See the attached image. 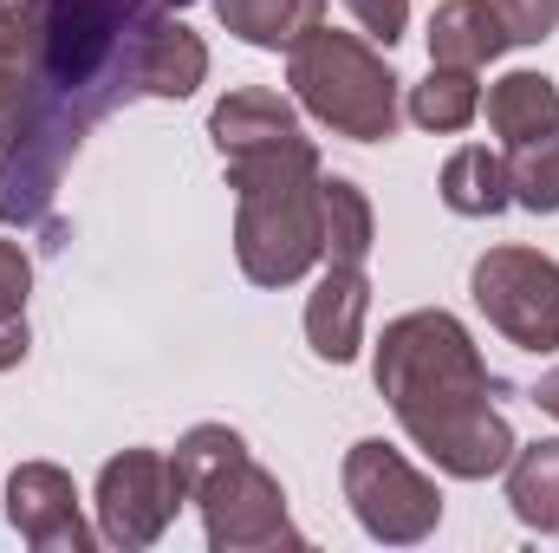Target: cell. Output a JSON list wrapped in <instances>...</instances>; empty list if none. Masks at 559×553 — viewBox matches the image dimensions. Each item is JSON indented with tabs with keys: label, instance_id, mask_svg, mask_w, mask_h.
Here are the masks:
<instances>
[{
	"label": "cell",
	"instance_id": "1",
	"mask_svg": "<svg viewBox=\"0 0 559 553\" xmlns=\"http://www.w3.org/2000/svg\"><path fill=\"white\" fill-rule=\"evenodd\" d=\"M202 79L209 46L163 0H0V215L46 228L92 125Z\"/></svg>",
	"mask_w": 559,
	"mask_h": 553
},
{
	"label": "cell",
	"instance_id": "2",
	"mask_svg": "<svg viewBox=\"0 0 559 553\" xmlns=\"http://www.w3.org/2000/svg\"><path fill=\"white\" fill-rule=\"evenodd\" d=\"M378 391L391 398V411L404 423V436L423 456L455 475V482H488L508 469L514 423L501 416L495 391L501 378L488 372V358L475 352L468 326L442 306H423L384 326L378 339Z\"/></svg>",
	"mask_w": 559,
	"mask_h": 553
},
{
	"label": "cell",
	"instance_id": "3",
	"mask_svg": "<svg viewBox=\"0 0 559 553\" xmlns=\"http://www.w3.org/2000/svg\"><path fill=\"white\" fill-rule=\"evenodd\" d=\"M319 150L312 138L274 143L254 156H228V183L241 196L235 209V261L254 286H293L319 255Z\"/></svg>",
	"mask_w": 559,
	"mask_h": 553
},
{
	"label": "cell",
	"instance_id": "4",
	"mask_svg": "<svg viewBox=\"0 0 559 553\" xmlns=\"http://www.w3.org/2000/svg\"><path fill=\"white\" fill-rule=\"evenodd\" d=\"M176 469L189 502L202 508V534L215 553H267V548H306V534L286 521V489L267 475L241 430L228 423H195L176 443Z\"/></svg>",
	"mask_w": 559,
	"mask_h": 553
},
{
	"label": "cell",
	"instance_id": "5",
	"mask_svg": "<svg viewBox=\"0 0 559 553\" xmlns=\"http://www.w3.org/2000/svg\"><path fill=\"white\" fill-rule=\"evenodd\" d=\"M286 85L293 98L332 131L352 143H384L397 131V72L384 66V52L358 33H332L312 26L293 52H286Z\"/></svg>",
	"mask_w": 559,
	"mask_h": 553
},
{
	"label": "cell",
	"instance_id": "6",
	"mask_svg": "<svg viewBox=\"0 0 559 553\" xmlns=\"http://www.w3.org/2000/svg\"><path fill=\"white\" fill-rule=\"evenodd\" d=\"M345 502H352L358 528L384 548H417L442 521V489L384 436H365L345 449Z\"/></svg>",
	"mask_w": 559,
	"mask_h": 553
},
{
	"label": "cell",
	"instance_id": "7",
	"mask_svg": "<svg viewBox=\"0 0 559 553\" xmlns=\"http://www.w3.org/2000/svg\"><path fill=\"white\" fill-rule=\"evenodd\" d=\"M488 326L521 352H559V261L534 248H488L468 274Z\"/></svg>",
	"mask_w": 559,
	"mask_h": 553
},
{
	"label": "cell",
	"instance_id": "8",
	"mask_svg": "<svg viewBox=\"0 0 559 553\" xmlns=\"http://www.w3.org/2000/svg\"><path fill=\"white\" fill-rule=\"evenodd\" d=\"M189 502L176 456L163 449H124L98 469V541L138 553L156 548L176 521V508Z\"/></svg>",
	"mask_w": 559,
	"mask_h": 553
},
{
	"label": "cell",
	"instance_id": "9",
	"mask_svg": "<svg viewBox=\"0 0 559 553\" xmlns=\"http://www.w3.org/2000/svg\"><path fill=\"white\" fill-rule=\"evenodd\" d=\"M7 521L33 553H92V528L79 508V489L59 462H20L7 475Z\"/></svg>",
	"mask_w": 559,
	"mask_h": 553
},
{
	"label": "cell",
	"instance_id": "10",
	"mask_svg": "<svg viewBox=\"0 0 559 553\" xmlns=\"http://www.w3.org/2000/svg\"><path fill=\"white\" fill-rule=\"evenodd\" d=\"M365 319H371V280L365 268H338L325 261V274L306 299V345L325 365H352L365 345Z\"/></svg>",
	"mask_w": 559,
	"mask_h": 553
},
{
	"label": "cell",
	"instance_id": "11",
	"mask_svg": "<svg viewBox=\"0 0 559 553\" xmlns=\"http://www.w3.org/2000/svg\"><path fill=\"white\" fill-rule=\"evenodd\" d=\"M209 138H215L222 163H228V156H254V150L293 143V138H306V131H299V111H293L280 92L241 85V92H228V98L209 111Z\"/></svg>",
	"mask_w": 559,
	"mask_h": 553
},
{
	"label": "cell",
	"instance_id": "12",
	"mask_svg": "<svg viewBox=\"0 0 559 553\" xmlns=\"http://www.w3.org/2000/svg\"><path fill=\"white\" fill-rule=\"evenodd\" d=\"M501 52H508V33H501V20H495L488 0H442L436 7V20H429V66L481 72Z\"/></svg>",
	"mask_w": 559,
	"mask_h": 553
},
{
	"label": "cell",
	"instance_id": "13",
	"mask_svg": "<svg viewBox=\"0 0 559 553\" xmlns=\"http://www.w3.org/2000/svg\"><path fill=\"white\" fill-rule=\"evenodd\" d=\"M378 242V215L352 176H319V255L338 268H365Z\"/></svg>",
	"mask_w": 559,
	"mask_h": 553
},
{
	"label": "cell",
	"instance_id": "14",
	"mask_svg": "<svg viewBox=\"0 0 559 553\" xmlns=\"http://www.w3.org/2000/svg\"><path fill=\"white\" fill-rule=\"evenodd\" d=\"M488 131L501 143H527L559 131V85L547 72H508L488 85Z\"/></svg>",
	"mask_w": 559,
	"mask_h": 553
},
{
	"label": "cell",
	"instance_id": "15",
	"mask_svg": "<svg viewBox=\"0 0 559 553\" xmlns=\"http://www.w3.org/2000/svg\"><path fill=\"white\" fill-rule=\"evenodd\" d=\"M436 189H442V209H449V215H468V222H488V215H501V209L514 202V196H508V163H501L488 143L455 150V156L442 163Z\"/></svg>",
	"mask_w": 559,
	"mask_h": 553
},
{
	"label": "cell",
	"instance_id": "16",
	"mask_svg": "<svg viewBox=\"0 0 559 553\" xmlns=\"http://www.w3.org/2000/svg\"><path fill=\"white\" fill-rule=\"evenodd\" d=\"M222 26L261 52H293L319 20H325V0H215Z\"/></svg>",
	"mask_w": 559,
	"mask_h": 553
},
{
	"label": "cell",
	"instance_id": "17",
	"mask_svg": "<svg viewBox=\"0 0 559 553\" xmlns=\"http://www.w3.org/2000/svg\"><path fill=\"white\" fill-rule=\"evenodd\" d=\"M508 502H514L521 528L559 541V436H540L508 456Z\"/></svg>",
	"mask_w": 559,
	"mask_h": 553
},
{
	"label": "cell",
	"instance_id": "18",
	"mask_svg": "<svg viewBox=\"0 0 559 553\" xmlns=\"http://www.w3.org/2000/svg\"><path fill=\"white\" fill-rule=\"evenodd\" d=\"M481 118V79L462 66H429V79L411 85V125L423 131H468Z\"/></svg>",
	"mask_w": 559,
	"mask_h": 553
},
{
	"label": "cell",
	"instance_id": "19",
	"mask_svg": "<svg viewBox=\"0 0 559 553\" xmlns=\"http://www.w3.org/2000/svg\"><path fill=\"white\" fill-rule=\"evenodd\" d=\"M508 196L527 215H559V131L527 143H508Z\"/></svg>",
	"mask_w": 559,
	"mask_h": 553
},
{
	"label": "cell",
	"instance_id": "20",
	"mask_svg": "<svg viewBox=\"0 0 559 553\" xmlns=\"http://www.w3.org/2000/svg\"><path fill=\"white\" fill-rule=\"evenodd\" d=\"M488 7H495L508 46H540L559 26V0H488Z\"/></svg>",
	"mask_w": 559,
	"mask_h": 553
},
{
	"label": "cell",
	"instance_id": "21",
	"mask_svg": "<svg viewBox=\"0 0 559 553\" xmlns=\"http://www.w3.org/2000/svg\"><path fill=\"white\" fill-rule=\"evenodd\" d=\"M26 293H33V261L20 242L0 235V319H26Z\"/></svg>",
	"mask_w": 559,
	"mask_h": 553
},
{
	"label": "cell",
	"instance_id": "22",
	"mask_svg": "<svg viewBox=\"0 0 559 553\" xmlns=\"http://www.w3.org/2000/svg\"><path fill=\"white\" fill-rule=\"evenodd\" d=\"M352 7V20L371 33V39H404V26H411V0H345Z\"/></svg>",
	"mask_w": 559,
	"mask_h": 553
},
{
	"label": "cell",
	"instance_id": "23",
	"mask_svg": "<svg viewBox=\"0 0 559 553\" xmlns=\"http://www.w3.org/2000/svg\"><path fill=\"white\" fill-rule=\"evenodd\" d=\"M26 345H33L26 319H0V372H13V365L26 358Z\"/></svg>",
	"mask_w": 559,
	"mask_h": 553
},
{
	"label": "cell",
	"instance_id": "24",
	"mask_svg": "<svg viewBox=\"0 0 559 553\" xmlns=\"http://www.w3.org/2000/svg\"><path fill=\"white\" fill-rule=\"evenodd\" d=\"M534 404H540V411H547V416L559 423V372H547V378L534 385Z\"/></svg>",
	"mask_w": 559,
	"mask_h": 553
},
{
	"label": "cell",
	"instance_id": "25",
	"mask_svg": "<svg viewBox=\"0 0 559 553\" xmlns=\"http://www.w3.org/2000/svg\"><path fill=\"white\" fill-rule=\"evenodd\" d=\"M163 7H169V13H176V7H195V0H163Z\"/></svg>",
	"mask_w": 559,
	"mask_h": 553
}]
</instances>
